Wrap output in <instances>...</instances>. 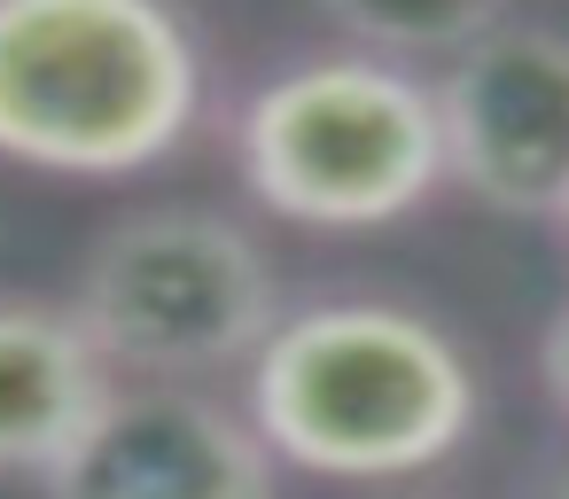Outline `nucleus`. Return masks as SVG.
Here are the masks:
<instances>
[{
	"instance_id": "obj_1",
	"label": "nucleus",
	"mask_w": 569,
	"mask_h": 499,
	"mask_svg": "<svg viewBox=\"0 0 569 499\" xmlns=\"http://www.w3.org/2000/svg\"><path fill=\"white\" fill-rule=\"evenodd\" d=\"M476 367L468 351L375 297H328L281 312V328L250 359V421L266 445L312 476L382 483L452 460L476 429Z\"/></svg>"
},
{
	"instance_id": "obj_2",
	"label": "nucleus",
	"mask_w": 569,
	"mask_h": 499,
	"mask_svg": "<svg viewBox=\"0 0 569 499\" xmlns=\"http://www.w3.org/2000/svg\"><path fill=\"white\" fill-rule=\"evenodd\" d=\"M203 102L172 0H0V157L71 180L164 164Z\"/></svg>"
},
{
	"instance_id": "obj_3",
	"label": "nucleus",
	"mask_w": 569,
	"mask_h": 499,
	"mask_svg": "<svg viewBox=\"0 0 569 499\" xmlns=\"http://www.w3.org/2000/svg\"><path fill=\"white\" fill-rule=\"evenodd\" d=\"M234 157L266 211L328 234L390 227L452 180L437 87H421L398 56L375 48L312 56L266 79L242 102Z\"/></svg>"
},
{
	"instance_id": "obj_4",
	"label": "nucleus",
	"mask_w": 569,
	"mask_h": 499,
	"mask_svg": "<svg viewBox=\"0 0 569 499\" xmlns=\"http://www.w3.org/2000/svg\"><path fill=\"white\" fill-rule=\"evenodd\" d=\"M79 320L133 375H211L258 359L281 328V289L250 227L219 211H133L79 266Z\"/></svg>"
},
{
	"instance_id": "obj_5",
	"label": "nucleus",
	"mask_w": 569,
	"mask_h": 499,
	"mask_svg": "<svg viewBox=\"0 0 569 499\" xmlns=\"http://www.w3.org/2000/svg\"><path fill=\"white\" fill-rule=\"evenodd\" d=\"M445 172L491 211L569 219V40L491 24L437 79Z\"/></svg>"
},
{
	"instance_id": "obj_6",
	"label": "nucleus",
	"mask_w": 569,
	"mask_h": 499,
	"mask_svg": "<svg viewBox=\"0 0 569 499\" xmlns=\"http://www.w3.org/2000/svg\"><path fill=\"white\" fill-rule=\"evenodd\" d=\"M273 445L250 413L188 390H110L87 437L40 476V499H281Z\"/></svg>"
},
{
	"instance_id": "obj_7",
	"label": "nucleus",
	"mask_w": 569,
	"mask_h": 499,
	"mask_svg": "<svg viewBox=\"0 0 569 499\" xmlns=\"http://www.w3.org/2000/svg\"><path fill=\"white\" fill-rule=\"evenodd\" d=\"M110 367L79 305L0 297V476H48L110 406Z\"/></svg>"
},
{
	"instance_id": "obj_8",
	"label": "nucleus",
	"mask_w": 569,
	"mask_h": 499,
	"mask_svg": "<svg viewBox=\"0 0 569 499\" xmlns=\"http://www.w3.org/2000/svg\"><path fill=\"white\" fill-rule=\"evenodd\" d=\"M320 9L375 56H460L476 48L499 17L507 0H320Z\"/></svg>"
},
{
	"instance_id": "obj_9",
	"label": "nucleus",
	"mask_w": 569,
	"mask_h": 499,
	"mask_svg": "<svg viewBox=\"0 0 569 499\" xmlns=\"http://www.w3.org/2000/svg\"><path fill=\"white\" fill-rule=\"evenodd\" d=\"M538 382H546V398L561 406V421H569V305L546 320V336H538Z\"/></svg>"
},
{
	"instance_id": "obj_10",
	"label": "nucleus",
	"mask_w": 569,
	"mask_h": 499,
	"mask_svg": "<svg viewBox=\"0 0 569 499\" xmlns=\"http://www.w3.org/2000/svg\"><path fill=\"white\" fill-rule=\"evenodd\" d=\"M538 499H569V460H561V468L546 476V491H538Z\"/></svg>"
}]
</instances>
